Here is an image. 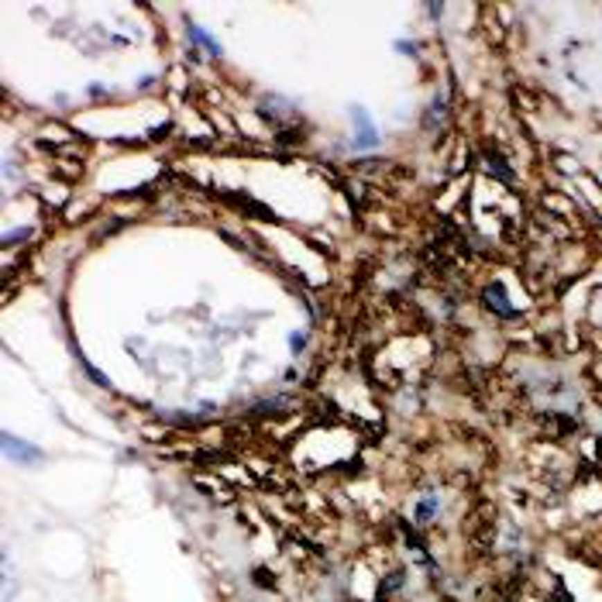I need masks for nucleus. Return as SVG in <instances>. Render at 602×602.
I'll list each match as a JSON object with an SVG mask.
<instances>
[{
    "mask_svg": "<svg viewBox=\"0 0 602 602\" xmlns=\"http://www.w3.org/2000/svg\"><path fill=\"white\" fill-rule=\"evenodd\" d=\"M3 454H7L10 461H21V465H38V461H45V451H42V448H35V444H28V441H17L14 434H3Z\"/></svg>",
    "mask_w": 602,
    "mask_h": 602,
    "instance_id": "f257e3e1",
    "label": "nucleus"
},
{
    "mask_svg": "<svg viewBox=\"0 0 602 602\" xmlns=\"http://www.w3.org/2000/svg\"><path fill=\"white\" fill-rule=\"evenodd\" d=\"M441 516V496L437 493H423L420 499L413 502V526H430L434 520Z\"/></svg>",
    "mask_w": 602,
    "mask_h": 602,
    "instance_id": "f03ea898",
    "label": "nucleus"
},
{
    "mask_svg": "<svg viewBox=\"0 0 602 602\" xmlns=\"http://www.w3.org/2000/svg\"><path fill=\"white\" fill-rule=\"evenodd\" d=\"M486 303H489V306H493V310H496L499 317H513V313H516V310H513V306L506 303V293H502V283H493V286L486 290Z\"/></svg>",
    "mask_w": 602,
    "mask_h": 602,
    "instance_id": "7ed1b4c3",
    "label": "nucleus"
}]
</instances>
